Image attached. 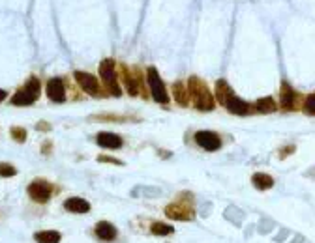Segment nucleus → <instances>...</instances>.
Instances as JSON below:
<instances>
[{
    "instance_id": "f03ea898",
    "label": "nucleus",
    "mask_w": 315,
    "mask_h": 243,
    "mask_svg": "<svg viewBox=\"0 0 315 243\" xmlns=\"http://www.w3.org/2000/svg\"><path fill=\"white\" fill-rule=\"evenodd\" d=\"M146 79H148V86H150L152 98L156 99L158 103H164V105L169 103L171 101L169 94H167V90H165V84H164V81H162V77H160L156 68H148V71H146Z\"/></svg>"
},
{
    "instance_id": "2eb2a0df",
    "label": "nucleus",
    "mask_w": 315,
    "mask_h": 243,
    "mask_svg": "<svg viewBox=\"0 0 315 243\" xmlns=\"http://www.w3.org/2000/svg\"><path fill=\"white\" fill-rule=\"evenodd\" d=\"M251 181H253V186H255L257 189H261V191H267V189H270V187L274 186V179H272V176H269V174H262V172L253 174Z\"/></svg>"
},
{
    "instance_id": "f8f14e48",
    "label": "nucleus",
    "mask_w": 315,
    "mask_h": 243,
    "mask_svg": "<svg viewBox=\"0 0 315 243\" xmlns=\"http://www.w3.org/2000/svg\"><path fill=\"white\" fill-rule=\"evenodd\" d=\"M96 140H98V144L101 148H109V150H117V148L122 146V139L115 133H99Z\"/></svg>"
},
{
    "instance_id": "6ab92c4d",
    "label": "nucleus",
    "mask_w": 315,
    "mask_h": 243,
    "mask_svg": "<svg viewBox=\"0 0 315 243\" xmlns=\"http://www.w3.org/2000/svg\"><path fill=\"white\" fill-rule=\"evenodd\" d=\"M278 109V105L272 98H262L259 99L255 103V110L257 112H262V114H267V112H274Z\"/></svg>"
},
{
    "instance_id": "20e7f679",
    "label": "nucleus",
    "mask_w": 315,
    "mask_h": 243,
    "mask_svg": "<svg viewBox=\"0 0 315 243\" xmlns=\"http://www.w3.org/2000/svg\"><path fill=\"white\" fill-rule=\"evenodd\" d=\"M99 75L103 79L105 86L107 90L113 94V96H120V86H118V81H117V73H115V62L113 60H103L101 64H99Z\"/></svg>"
},
{
    "instance_id": "a211bd4d",
    "label": "nucleus",
    "mask_w": 315,
    "mask_h": 243,
    "mask_svg": "<svg viewBox=\"0 0 315 243\" xmlns=\"http://www.w3.org/2000/svg\"><path fill=\"white\" fill-rule=\"evenodd\" d=\"M231 96H233V92H231V88H229L227 82L218 81L216 82V98H218V101H220L222 105H225V101H227Z\"/></svg>"
},
{
    "instance_id": "423d86ee",
    "label": "nucleus",
    "mask_w": 315,
    "mask_h": 243,
    "mask_svg": "<svg viewBox=\"0 0 315 243\" xmlns=\"http://www.w3.org/2000/svg\"><path fill=\"white\" fill-rule=\"evenodd\" d=\"M165 215H167L169 219H176V221H192L193 217H195L192 206L188 208V204H184V202L167 206V208H165Z\"/></svg>"
},
{
    "instance_id": "9b49d317",
    "label": "nucleus",
    "mask_w": 315,
    "mask_h": 243,
    "mask_svg": "<svg viewBox=\"0 0 315 243\" xmlns=\"http://www.w3.org/2000/svg\"><path fill=\"white\" fill-rule=\"evenodd\" d=\"M225 107H227L229 112H233V114H240V116H246V114H250L251 109H250V105L246 103V101H242L240 98H237V96H231V98L225 101Z\"/></svg>"
},
{
    "instance_id": "39448f33",
    "label": "nucleus",
    "mask_w": 315,
    "mask_h": 243,
    "mask_svg": "<svg viewBox=\"0 0 315 243\" xmlns=\"http://www.w3.org/2000/svg\"><path fill=\"white\" fill-rule=\"evenodd\" d=\"M51 184L45 181V179H36V181H32L29 186V195L36 202H47L49 197H51Z\"/></svg>"
},
{
    "instance_id": "393cba45",
    "label": "nucleus",
    "mask_w": 315,
    "mask_h": 243,
    "mask_svg": "<svg viewBox=\"0 0 315 243\" xmlns=\"http://www.w3.org/2000/svg\"><path fill=\"white\" fill-rule=\"evenodd\" d=\"M6 99V92L4 90H0V101H4Z\"/></svg>"
},
{
    "instance_id": "0eeeda50",
    "label": "nucleus",
    "mask_w": 315,
    "mask_h": 243,
    "mask_svg": "<svg viewBox=\"0 0 315 243\" xmlns=\"http://www.w3.org/2000/svg\"><path fill=\"white\" fill-rule=\"evenodd\" d=\"M195 140H197V144L201 148H204L206 151H216L220 146H222V140L218 137L216 133H212V131H199L195 135Z\"/></svg>"
},
{
    "instance_id": "f257e3e1",
    "label": "nucleus",
    "mask_w": 315,
    "mask_h": 243,
    "mask_svg": "<svg viewBox=\"0 0 315 243\" xmlns=\"http://www.w3.org/2000/svg\"><path fill=\"white\" fill-rule=\"evenodd\" d=\"M188 92H190V98L193 99V103H195V107H197L199 110L214 109V99L210 96L208 86H206L201 79L190 77V81H188Z\"/></svg>"
},
{
    "instance_id": "4be33fe9",
    "label": "nucleus",
    "mask_w": 315,
    "mask_h": 243,
    "mask_svg": "<svg viewBox=\"0 0 315 243\" xmlns=\"http://www.w3.org/2000/svg\"><path fill=\"white\" fill-rule=\"evenodd\" d=\"M304 112L315 116V94H309L308 98H306V101H304Z\"/></svg>"
},
{
    "instance_id": "9d476101",
    "label": "nucleus",
    "mask_w": 315,
    "mask_h": 243,
    "mask_svg": "<svg viewBox=\"0 0 315 243\" xmlns=\"http://www.w3.org/2000/svg\"><path fill=\"white\" fill-rule=\"evenodd\" d=\"M280 103L281 107L285 110H295L298 105V94L293 90L287 82H283L281 84V94H280Z\"/></svg>"
},
{
    "instance_id": "7ed1b4c3",
    "label": "nucleus",
    "mask_w": 315,
    "mask_h": 243,
    "mask_svg": "<svg viewBox=\"0 0 315 243\" xmlns=\"http://www.w3.org/2000/svg\"><path fill=\"white\" fill-rule=\"evenodd\" d=\"M38 98H40V81H38L36 77H32V79H29V82L13 96L12 103L13 105H32Z\"/></svg>"
},
{
    "instance_id": "dca6fc26",
    "label": "nucleus",
    "mask_w": 315,
    "mask_h": 243,
    "mask_svg": "<svg viewBox=\"0 0 315 243\" xmlns=\"http://www.w3.org/2000/svg\"><path fill=\"white\" fill-rule=\"evenodd\" d=\"M173 96H175L176 103H180V105H188V101H190V92H188V86L182 81L175 82V86H173Z\"/></svg>"
},
{
    "instance_id": "b1692460",
    "label": "nucleus",
    "mask_w": 315,
    "mask_h": 243,
    "mask_svg": "<svg viewBox=\"0 0 315 243\" xmlns=\"http://www.w3.org/2000/svg\"><path fill=\"white\" fill-rule=\"evenodd\" d=\"M13 174H15V168L12 165H6V163L0 165V176H13Z\"/></svg>"
},
{
    "instance_id": "6e6552de",
    "label": "nucleus",
    "mask_w": 315,
    "mask_h": 243,
    "mask_svg": "<svg viewBox=\"0 0 315 243\" xmlns=\"http://www.w3.org/2000/svg\"><path fill=\"white\" fill-rule=\"evenodd\" d=\"M75 79L79 82V86L88 92L90 96H98L101 90H99V84H98V79L90 73H85V71H75Z\"/></svg>"
},
{
    "instance_id": "4468645a",
    "label": "nucleus",
    "mask_w": 315,
    "mask_h": 243,
    "mask_svg": "<svg viewBox=\"0 0 315 243\" xmlns=\"http://www.w3.org/2000/svg\"><path fill=\"white\" fill-rule=\"evenodd\" d=\"M96 234H98V237H101L103 241H109V239H113V237L117 236V228H115L111 223L101 221V223L96 225Z\"/></svg>"
},
{
    "instance_id": "ddd939ff",
    "label": "nucleus",
    "mask_w": 315,
    "mask_h": 243,
    "mask_svg": "<svg viewBox=\"0 0 315 243\" xmlns=\"http://www.w3.org/2000/svg\"><path fill=\"white\" fill-rule=\"evenodd\" d=\"M64 208L68 211H71V214H87L88 209H90V204L79 197H71L64 202Z\"/></svg>"
},
{
    "instance_id": "f3484780",
    "label": "nucleus",
    "mask_w": 315,
    "mask_h": 243,
    "mask_svg": "<svg viewBox=\"0 0 315 243\" xmlns=\"http://www.w3.org/2000/svg\"><path fill=\"white\" fill-rule=\"evenodd\" d=\"M34 239L38 243H59L60 241V234L55 230H45V232H36Z\"/></svg>"
},
{
    "instance_id": "5701e85b",
    "label": "nucleus",
    "mask_w": 315,
    "mask_h": 243,
    "mask_svg": "<svg viewBox=\"0 0 315 243\" xmlns=\"http://www.w3.org/2000/svg\"><path fill=\"white\" fill-rule=\"evenodd\" d=\"M12 135H13V139L17 140V142H23L24 139H27V131L21 128H13L12 129Z\"/></svg>"
},
{
    "instance_id": "aec40b11",
    "label": "nucleus",
    "mask_w": 315,
    "mask_h": 243,
    "mask_svg": "<svg viewBox=\"0 0 315 243\" xmlns=\"http://www.w3.org/2000/svg\"><path fill=\"white\" fill-rule=\"evenodd\" d=\"M122 73H124V84L128 88V92L132 94V96H137V94H139V84L135 81V77L129 73L128 68H122Z\"/></svg>"
},
{
    "instance_id": "1a4fd4ad",
    "label": "nucleus",
    "mask_w": 315,
    "mask_h": 243,
    "mask_svg": "<svg viewBox=\"0 0 315 243\" xmlns=\"http://www.w3.org/2000/svg\"><path fill=\"white\" fill-rule=\"evenodd\" d=\"M47 96L51 101H57V103H62L66 101V88H64V82L62 79H51V81L47 82Z\"/></svg>"
},
{
    "instance_id": "412c9836",
    "label": "nucleus",
    "mask_w": 315,
    "mask_h": 243,
    "mask_svg": "<svg viewBox=\"0 0 315 243\" xmlns=\"http://www.w3.org/2000/svg\"><path fill=\"white\" fill-rule=\"evenodd\" d=\"M150 230H152V234H156V236H169L171 232H173V226L165 225V223H154Z\"/></svg>"
}]
</instances>
